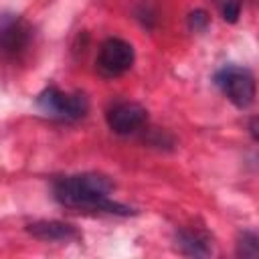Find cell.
I'll return each mask as SVG.
<instances>
[{
    "instance_id": "obj_4",
    "label": "cell",
    "mask_w": 259,
    "mask_h": 259,
    "mask_svg": "<svg viewBox=\"0 0 259 259\" xmlns=\"http://www.w3.org/2000/svg\"><path fill=\"white\" fill-rule=\"evenodd\" d=\"M38 109L55 119L73 121L87 113V99L81 93H67L57 87H47L36 97Z\"/></svg>"
},
{
    "instance_id": "obj_8",
    "label": "cell",
    "mask_w": 259,
    "mask_h": 259,
    "mask_svg": "<svg viewBox=\"0 0 259 259\" xmlns=\"http://www.w3.org/2000/svg\"><path fill=\"white\" fill-rule=\"evenodd\" d=\"M176 247L180 249V253L184 255H192V257H206L212 253V245L210 239L194 229H184L178 233L176 237Z\"/></svg>"
},
{
    "instance_id": "obj_7",
    "label": "cell",
    "mask_w": 259,
    "mask_h": 259,
    "mask_svg": "<svg viewBox=\"0 0 259 259\" xmlns=\"http://www.w3.org/2000/svg\"><path fill=\"white\" fill-rule=\"evenodd\" d=\"M28 233L40 241H73L79 237V233L75 231L73 225L63 223V221H36L28 225Z\"/></svg>"
},
{
    "instance_id": "obj_2",
    "label": "cell",
    "mask_w": 259,
    "mask_h": 259,
    "mask_svg": "<svg viewBox=\"0 0 259 259\" xmlns=\"http://www.w3.org/2000/svg\"><path fill=\"white\" fill-rule=\"evenodd\" d=\"M34 47V28L20 14H0V69L24 65Z\"/></svg>"
},
{
    "instance_id": "obj_11",
    "label": "cell",
    "mask_w": 259,
    "mask_h": 259,
    "mask_svg": "<svg viewBox=\"0 0 259 259\" xmlns=\"http://www.w3.org/2000/svg\"><path fill=\"white\" fill-rule=\"evenodd\" d=\"M188 24H190L192 30H204L206 24H208V16H206V12H204V10H196V12H192V14L188 16Z\"/></svg>"
},
{
    "instance_id": "obj_3",
    "label": "cell",
    "mask_w": 259,
    "mask_h": 259,
    "mask_svg": "<svg viewBox=\"0 0 259 259\" xmlns=\"http://www.w3.org/2000/svg\"><path fill=\"white\" fill-rule=\"evenodd\" d=\"M217 87L223 91V95L239 109H247L255 101V77L245 67H223L214 75Z\"/></svg>"
},
{
    "instance_id": "obj_1",
    "label": "cell",
    "mask_w": 259,
    "mask_h": 259,
    "mask_svg": "<svg viewBox=\"0 0 259 259\" xmlns=\"http://www.w3.org/2000/svg\"><path fill=\"white\" fill-rule=\"evenodd\" d=\"M113 184L107 176L85 172L63 176L53 184V196L67 208L89 210V212H107V214H132V208L113 200L109 194Z\"/></svg>"
},
{
    "instance_id": "obj_5",
    "label": "cell",
    "mask_w": 259,
    "mask_h": 259,
    "mask_svg": "<svg viewBox=\"0 0 259 259\" xmlns=\"http://www.w3.org/2000/svg\"><path fill=\"white\" fill-rule=\"evenodd\" d=\"M134 61H136L134 47L123 38L111 36V38L101 42L95 65L103 77L111 79V77H119V75L127 73L132 69Z\"/></svg>"
},
{
    "instance_id": "obj_6",
    "label": "cell",
    "mask_w": 259,
    "mask_h": 259,
    "mask_svg": "<svg viewBox=\"0 0 259 259\" xmlns=\"http://www.w3.org/2000/svg\"><path fill=\"white\" fill-rule=\"evenodd\" d=\"M107 125L117 136H130L144 127L148 119V111L134 101H119L113 103L105 113Z\"/></svg>"
},
{
    "instance_id": "obj_9",
    "label": "cell",
    "mask_w": 259,
    "mask_h": 259,
    "mask_svg": "<svg viewBox=\"0 0 259 259\" xmlns=\"http://www.w3.org/2000/svg\"><path fill=\"white\" fill-rule=\"evenodd\" d=\"M237 253L241 257H257L259 253V245H257V237L255 233H243L239 237V243H237Z\"/></svg>"
},
{
    "instance_id": "obj_10",
    "label": "cell",
    "mask_w": 259,
    "mask_h": 259,
    "mask_svg": "<svg viewBox=\"0 0 259 259\" xmlns=\"http://www.w3.org/2000/svg\"><path fill=\"white\" fill-rule=\"evenodd\" d=\"M214 6L227 22H237L241 14V0H214Z\"/></svg>"
}]
</instances>
